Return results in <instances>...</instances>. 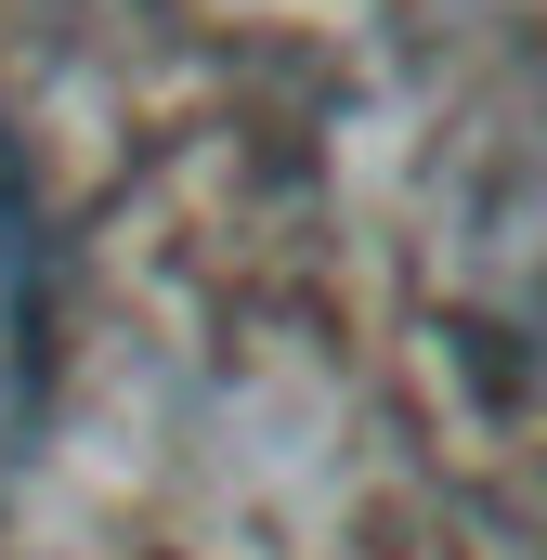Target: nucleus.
<instances>
[{"mask_svg": "<svg viewBox=\"0 0 547 560\" xmlns=\"http://www.w3.org/2000/svg\"><path fill=\"white\" fill-rule=\"evenodd\" d=\"M26 418H39V209L0 143V469L26 456Z\"/></svg>", "mask_w": 547, "mask_h": 560, "instance_id": "1", "label": "nucleus"}]
</instances>
